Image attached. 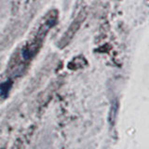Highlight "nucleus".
Here are the masks:
<instances>
[]
</instances>
